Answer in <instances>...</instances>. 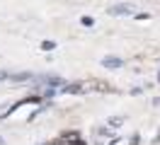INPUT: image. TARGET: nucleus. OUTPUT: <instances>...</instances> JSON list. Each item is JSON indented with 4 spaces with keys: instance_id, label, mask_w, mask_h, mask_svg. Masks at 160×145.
Here are the masks:
<instances>
[{
    "instance_id": "f257e3e1",
    "label": "nucleus",
    "mask_w": 160,
    "mask_h": 145,
    "mask_svg": "<svg viewBox=\"0 0 160 145\" xmlns=\"http://www.w3.org/2000/svg\"><path fill=\"white\" fill-rule=\"evenodd\" d=\"M112 15H129V12H133V7L131 5H114V7H109Z\"/></svg>"
},
{
    "instance_id": "f03ea898",
    "label": "nucleus",
    "mask_w": 160,
    "mask_h": 145,
    "mask_svg": "<svg viewBox=\"0 0 160 145\" xmlns=\"http://www.w3.org/2000/svg\"><path fill=\"white\" fill-rule=\"evenodd\" d=\"M104 65H109V68H119V65H121V60H119V58H104Z\"/></svg>"
}]
</instances>
